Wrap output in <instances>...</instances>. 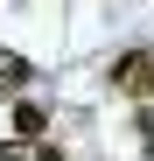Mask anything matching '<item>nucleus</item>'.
I'll use <instances>...</instances> for the list:
<instances>
[{"mask_svg":"<svg viewBox=\"0 0 154 161\" xmlns=\"http://www.w3.org/2000/svg\"><path fill=\"white\" fill-rule=\"evenodd\" d=\"M112 91H126V98H154V49H126V56H112Z\"/></svg>","mask_w":154,"mask_h":161,"instance_id":"nucleus-1","label":"nucleus"},{"mask_svg":"<svg viewBox=\"0 0 154 161\" xmlns=\"http://www.w3.org/2000/svg\"><path fill=\"white\" fill-rule=\"evenodd\" d=\"M28 77H35V63H28V56H14V49H0V84H7V91H21Z\"/></svg>","mask_w":154,"mask_h":161,"instance_id":"nucleus-3","label":"nucleus"},{"mask_svg":"<svg viewBox=\"0 0 154 161\" xmlns=\"http://www.w3.org/2000/svg\"><path fill=\"white\" fill-rule=\"evenodd\" d=\"M140 140L154 147V105H140Z\"/></svg>","mask_w":154,"mask_h":161,"instance_id":"nucleus-4","label":"nucleus"},{"mask_svg":"<svg viewBox=\"0 0 154 161\" xmlns=\"http://www.w3.org/2000/svg\"><path fill=\"white\" fill-rule=\"evenodd\" d=\"M14 140H49V105H35V98L14 105Z\"/></svg>","mask_w":154,"mask_h":161,"instance_id":"nucleus-2","label":"nucleus"}]
</instances>
